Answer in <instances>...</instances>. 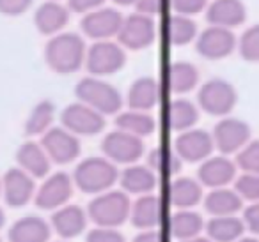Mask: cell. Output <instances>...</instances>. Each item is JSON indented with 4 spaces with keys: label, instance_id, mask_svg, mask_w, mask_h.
I'll list each match as a JSON object with an SVG mask.
<instances>
[{
    "label": "cell",
    "instance_id": "obj_1",
    "mask_svg": "<svg viewBox=\"0 0 259 242\" xmlns=\"http://www.w3.org/2000/svg\"><path fill=\"white\" fill-rule=\"evenodd\" d=\"M85 44L76 34H61L47 44L45 57L55 73L69 75L82 68L85 62Z\"/></svg>",
    "mask_w": 259,
    "mask_h": 242
},
{
    "label": "cell",
    "instance_id": "obj_2",
    "mask_svg": "<svg viewBox=\"0 0 259 242\" xmlns=\"http://www.w3.org/2000/svg\"><path fill=\"white\" fill-rule=\"evenodd\" d=\"M73 180L80 191L98 195L110 189L117 180V168L110 159L105 157H89L76 166Z\"/></svg>",
    "mask_w": 259,
    "mask_h": 242
},
{
    "label": "cell",
    "instance_id": "obj_3",
    "mask_svg": "<svg viewBox=\"0 0 259 242\" xmlns=\"http://www.w3.org/2000/svg\"><path fill=\"white\" fill-rule=\"evenodd\" d=\"M130 200L124 193L121 191H108L100 193V196L89 203V217L98 224V226L115 228L122 224L130 217Z\"/></svg>",
    "mask_w": 259,
    "mask_h": 242
},
{
    "label": "cell",
    "instance_id": "obj_4",
    "mask_svg": "<svg viewBox=\"0 0 259 242\" xmlns=\"http://www.w3.org/2000/svg\"><path fill=\"white\" fill-rule=\"evenodd\" d=\"M80 103L94 108L103 115H114L121 110V94L110 83L96 78H83L75 89Z\"/></svg>",
    "mask_w": 259,
    "mask_h": 242
},
{
    "label": "cell",
    "instance_id": "obj_5",
    "mask_svg": "<svg viewBox=\"0 0 259 242\" xmlns=\"http://www.w3.org/2000/svg\"><path fill=\"white\" fill-rule=\"evenodd\" d=\"M105 156L112 161V163H121L130 164L139 161L144 156V143L142 138L135 135H130L126 131H114L110 135L105 136L103 143H101Z\"/></svg>",
    "mask_w": 259,
    "mask_h": 242
},
{
    "label": "cell",
    "instance_id": "obj_6",
    "mask_svg": "<svg viewBox=\"0 0 259 242\" xmlns=\"http://www.w3.org/2000/svg\"><path fill=\"white\" fill-rule=\"evenodd\" d=\"M197 99L206 113L222 117L229 113L236 104V90L224 80H211L201 87Z\"/></svg>",
    "mask_w": 259,
    "mask_h": 242
},
{
    "label": "cell",
    "instance_id": "obj_7",
    "mask_svg": "<svg viewBox=\"0 0 259 242\" xmlns=\"http://www.w3.org/2000/svg\"><path fill=\"white\" fill-rule=\"evenodd\" d=\"M61 120L68 131L73 135H83V136H94L103 131L105 118L103 113L96 111L94 108L87 106L83 103H75L66 106L62 111Z\"/></svg>",
    "mask_w": 259,
    "mask_h": 242
},
{
    "label": "cell",
    "instance_id": "obj_8",
    "mask_svg": "<svg viewBox=\"0 0 259 242\" xmlns=\"http://www.w3.org/2000/svg\"><path fill=\"white\" fill-rule=\"evenodd\" d=\"M126 62L124 51L121 46L110 43V41H100L85 55V64L93 75L96 76H107L121 71Z\"/></svg>",
    "mask_w": 259,
    "mask_h": 242
},
{
    "label": "cell",
    "instance_id": "obj_9",
    "mask_svg": "<svg viewBox=\"0 0 259 242\" xmlns=\"http://www.w3.org/2000/svg\"><path fill=\"white\" fill-rule=\"evenodd\" d=\"M41 147L48 154L52 161L59 164H68L75 161L80 154V142L68 129L54 128L45 133L41 140Z\"/></svg>",
    "mask_w": 259,
    "mask_h": 242
},
{
    "label": "cell",
    "instance_id": "obj_10",
    "mask_svg": "<svg viewBox=\"0 0 259 242\" xmlns=\"http://www.w3.org/2000/svg\"><path fill=\"white\" fill-rule=\"evenodd\" d=\"M117 36L121 44H124L130 50L148 48L155 41V22L149 18V15L135 13V15L122 20Z\"/></svg>",
    "mask_w": 259,
    "mask_h": 242
},
{
    "label": "cell",
    "instance_id": "obj_11",
    "mask_svg": "<svg viewBox=\"0 0 259 242\" xmlns=\"http://www.w3.org/2000/svg\"><path fill=\"white\" fill-rule=\"evenodd\" d=\"M250 138V128L238 118H224L213 129V143L222 154H234Z\"/></svg>",
    "mask_w": 259,
    "mask_h": 242
},
{
    "label": "cell",
    "instance_id": "obj_12",
    "mask_svg": "<svg viewBox=\"0 0 259 242\" xmlns=\"http://www.w3.org/2000/svg\"><path fill=\"white\" fill-rule=\"evenodd\" d=\"M213 147H215L213 136L201 129L183 131L174 143V150L178 152V156L187 163H199L208 159L209 154L213 152Z\"/></svg>",
    "mask_w": 259,
    "mask_h": 242
},
{
    "label": "cell",
    "instance_id": "obj_13",
    "mask_svg": "<svg viewBox=\"0 0 259 242\" xmlns=\"http://www.w3.org/2000/svg\"><path fill=\"white\" fill-rule=\"evenodd\" d=\"M122 20L121 13L114 9H94L82 20V30L91 39L105 41L117 36Z\"/></svg>",
    "mask_w": 259,
    "mask_h": 242
},
{
    "label": "cell",
    "instance_id": "obj_14",
    "mask_svg": "<svg viewBox=\"0 0 259 242\" xmlns=\"http://www.w3.org/2000/svg\"><path fill=\"white\" fill-rule=\"evenodd\" d=\"M73 195V182L66 173H55L45 180L36 193V205L43 210H55L62 207Z\"/></svg>",
    "mask_w": 259,
    "mask_h": 242
},
{
    "label": "cell",
    "instance_id": "obj_15",
    "mask_svg": "<svg viewBox=\"0 0 259 242\" xmlns=\"http://www.w3.org/2000/svg\"><path fill=\"white\" fill-rule=\"evenodd\" d=\"M236 46V39L229 32V29L224 27H209L201 34L197 41V51L204 58L219 60L231 53Z\"/></svg>",
    "mask_w": 259,
    "mask_h": 242
},
{
    "label": "cell",
    "instance_id": "obj_16",
    "mask_svg": "<svg viewBox=\"0 0 259 242\" xmlns=\"http://www.w3.org/2000/svg\"><path fill=\"white\" fill-rule=\"evenodd\" d=\"M163 216H165L163 200L151 193L142 195L130 210V219L135 228H141V230H153L160 226L163 223Z\"/></svg>",
    "mask_w": 259,
    "mask_h": 242
},
{
    "label": "cell",
    "instance_id": "obj_17",
    "mask_svg": "<svg viewBox=\"0 0 259 242\" xmlns=\"http://www.w3.org/2000/svg\"><path fill=\"white\" fill-rule=\"evenodd\" d=\"M4 196L11 207H23L34 196V180L22 168H11L4 177Z\"/></svg>",
    "mask_w": 259,
    "mask_h": 242
},
{
    "label": "cell",
    "instance_id": "obj_18",
    "mask_svg": "<svg viewBox=\"0 0 259 242\" xmlns=\"http://www.w3.org/2000/svg\"><path fill=\"white\" fill-rule=\"evenodd\" d=\"M52 226L62 238H75L85 230L87 214L78 205L59 207L52 216Z\"/></svg>",
    "mask_w": 259,
    "mask_h": 242
},
{
    "label": "cell",
    "instance_id": "obj_19",
    "mask_svg": "<svg viewBox=\"0 0 259 242\" xmlns=\"http://www.w3.org/2000/svg\"><path fill=\"white\" fill-rule=\"evenodd\" d=\"M236 173V166L233 161H229L224 156L209 157L199 168V180L201 184L208 186V188H224L234 178Z\"/></svg>",
    "mask_w": 259,
    "mask_h": 242
},
{
    "label": "cell",
    "instance_id": "obj_20",
    "mask_svg": "<svg viewBox=\"0 0 259 242\" xmlns=\"http://www.w3.org/2000/svg\"><path fill=\"white\" fill-rule=\"evenodd\" d=\"M208 22L215 27H238L245 22V6L240 0H215L208 8Z\"/></svg>",
    "mask_w": 259,
    "mask_h": 242
},
{
    "label": "cell",
    "instance_id": "obj_21",
    "mask_svg": "<svg viewBox=\"0 0 259 242\" xmlns=\"http://www.w3.org/2000/svg\"><path fill=\"white\" fill-rule=\"evenodd\" d=\"M16 161L30 177L41 178L50 171V157L39 143L27 142L16 152Z\"/></svg>",
    "mask_w": 259,
    "mask_h": 242
},
{
    "label": "cell",
    "instance_id": "obj_22",
    "mask_svg": "<svg viewBox=\"0 0 259 242\" xmlns=\"http://www.w3.org/2000/svg\"><path fill=\"white\" fill-rule=\"evenodd\" d=\"M160 101V85L153 78H139L134 85L130 87L128 103L130 110H139V111H148L156 106Z\"/></svg>",
    "mask_w": 259,
    "mask_h": 242
},
{
    "label": "cell",
    "instance_id": "obj_23",
    "mask_svg": "<svg viewBox=\"0 0 259 242\" xmlns=\"http://www.w3.org/2000/svg\"><path fill=\"white\" fill-rule=\"evenodd\" d=\"M48 238L50 226L36 216L22 217L9 230V242H48Z\"/></svg>",
    "mask_w": 259,
    "mask_h": 242
},
{
    "label": "cell",
    "instance_id": "obj_24",
    "mask_svg": "<svg viewBox=\"0 0 259 242\" xmlns=\"http://www.w3.org/2000/svg\"><path fill=\"white\" fill-rule=\"evenodd\" d=\"M202 198L201 184L194 178H176L169 184L167 189V200L170 205L178 209H192Z\"/></svg>",
    "mask_w": 259,
    "mask_h": 242
},
{
    "label": "cell",
    "instance_id": "obj_25",
    "mask_svg": "<svg viewBox=\"0 0 259 242\" xmlns=\"http://www.w3.org/2000/svg\"><path fill=\"white\" fill-rule=\"evenodd\" d=\"M121 186L132 195H148L156 188V173L149 166H128L121 173Z\"/></svg>",
    "mask_w": 259,
    "mask_h": 242
},
{
    "label": "cell",
    "instance_id": "obj_26",
    "mask_svg": "<svg viewBox=\"0 0 259 242\" xmlns=\"http://www.w3.org/2000/svg\"><path fill=\"white\" fill-rule=\"evenodd\" d=\"M69 20V13L64 6L57 2H47L36 13V27L41 34H57L61 29H64Z\"/></svg>",
    "mask_w": 259,
    "mask_h": 242
},
{
    "label": "cell",
    "instance_id": "obj_27",
    "mask_svg": "<svg viewBox=\"0 0 259 242\" xmlns=\"http://www.w3.org/2000/svg\"><path fill=\"white\" fill-rule=\"evenodd\" d=\"M202 217L197 212L188 209H180L176 214H172V217L167 223L170 237L178 238V240H185V238L195 237L201 233L202 230Z\"/></svg>",
    "mask_w": 259,
    "mask_h": 242
},
{
    "label": "cell",
    "instance_id": "obj_28",
    "mask_svg": "<svg viewBox=\"0 0 259 242\" xmlns=\"http://www.w3.org/2000/svg\"><path fill=\"white\" fill-rule=\"evenodd\" d=\"M204 207L211 216H234L241 209V196L231 189L217 188L206 196Z\"/></svg>",
    "mask_w": 259,
    "mask_h": 242
},
{
    "label": "cell",
    "instance_id": "obj_29",
    "mask_svg": "<svg viewBox=\"0 0 259 242\" xmlns=\"http://www.w3.org/2000/svg\"><path fill=\"white\" fill-rule=\"evenodd\" d=\"M199 118V111L190 101L187 99H176L167 106L165 110V120L170 129L174 131H188L195 126Z\"/></svg>",
    "mask_w": 259,
    "mask_h": 242
},
{
    "label": "cell",
    "instance_id": "obj_30",
    "mask_svg": "<svg viewBox=\"0 0 259 242\" xmlns=\"http://www.w3.org/2000/svg\"><path fill=\"white\" fill-rule=\"evenodd\" d=\"M206 231L213 242H233L243 235L245 224L234 216H213L206 224Z\"/></svg>",
    "mask_w": 259,
    "mask_h": 242
},
{
    "label": "cell",
    "instance_id": "obj_31",
    "mask_svg": "<svg viewBox=\"0 0 259 242\" xmlns=\"http://www.w3.org/2000/svg\"><path fill=\"white\" fill-rule=\"evenodd\" d=\"M167 87L174 94H185L190 92L199 82V73L188 62H176L167 69Z\"/></svg>",
    "mask_w": 259,
    "mask_h": 242
},
{
    "label": "cell",
    "instance_id": "obj_32",
    "mask_svg": "<svg viewBox=\"0 0 259 242\" xmlns=\"http://www.w3.org/2000/svg\"><path fill=\"white\" fill-rule=\"evenodd\" d=\"M115 122H117V128L121 129V131L135 135V136H139V138L153 135V131H155V128H156L155 118L146 113V111H139V110L124 111V113L119 115Z\"/></svg>",
    "mask_w": 259,
    "mask_h": 242
},
{
    "label": "cell",
    "instance_id": "obj_33",
    "mask_svg": "<svg viewBox=\"0 0 259 242\" xmlns=\"http://www.w3.org/2000/svg\"><path fill=\"white\" fill-rule=\"evenodd\" d=\"M181 163L183 159L178 156L176 150L169 149V147L153 149L148 156V166L155 173L163 175V177H174L181 170Z\"/></svg>",
    "mask_w": 259,
    "mask_h": 242
},
{
    "label": "cell",
    "instance_id": "obj_34",
    "mask_svg": "<svg viewBox=\"0 0 259 242\" xmlns=\"http://www.w3.org/2000/svg\"><path fill=\"white\" fill-rule=\"evenodd\" d=\"M197 34V27L188 16L185 15H174L169 18L165 25V36L169 43L181 46V44L190 43Z\"/></svg>",
    "mask_w": 259,
    "mask_h": 242
},
{
    "label": "cell",
    "instance_id": "obj_35",
    "mask_svg": "<svg viewBox=\"0 0 259 242\" xmlns=\"http://www.w3.org/2000/svg\"><path fill=\"white\" fill-rule=\"evenodd\" d=\"M55 117V106L50 101H41L36 104L32 113L29 115L25 122V133L27 135H43L48 131L50 124Z\"/></svg>",
    "mask_w": 259,
    "mask_h": 242
},
{
    "label": "cell",
    "instance_id": "obj_36",
    "mask_svg": "<svg viewBox=\"0 0 259 242\" xmlns=\"http://www.w3.org/2000/svg\"><path fill=\"white\" fill-rule=\"evenodd\" d=\"M236 164L245 173L259 175V142L247 143L243 149L238 150Z\"/></svg>",
    "mask_w": 259,
    "mask_h": 242
},
{
    "label": "cell",
    "instance_id": "obj_37",
    "mask_svg": "<svg viewBox=\"0 0 259 242\" xmlns=\"http://www.w3.org/2000/svg\"><path fill=\"white\" fill-rule=\"evenodd\" d=\"M240 53L245 60L259 62V25L248 29L240 41Z\"/></svg>",
    "mask_w": 259,
    "mask_h": 242
},
{
    "label": "cell",
    "instance_id": "obj_38",
    "mask_svg": "<svg viewBox=\"0 0 259 242\" xmlns=\"http://www.w3.org/2000/svg\"><path fill=\"white\" fill-rule=\"evenodd\" d=\"M234 191L241 196V200L248 202H259V175L245 173L236 180V189Z\"/></svg>",
    "mask_w": 259,
    "mask_h": 242
},
{
    "label": "cell",
    "instance_id": "obj_39",
    "mask_svg": "<svg viewBox=\"0 0 259 242\" xmlns=\"http://www.w3.org/2000/svg\"><path fill=\"white\" fill-rule=\"evenodd\" d=\"M87 242H124V237L115 228L98 226L87 233Z\"/></svg>",
    "mask_w": 259,
    "mask_h": 242
},
{
    "label": "cell",
    "instance_id": "obj_40",
    "mask_svg": "<svg viewBox=\"0 0 259 242\" xmlns=\"http://www.w3.org/2000/svg\"><path fill=\"white\" fill-rule=\"evenodd\" d=\"M208 0H172V8L178 15H195V13L202 11Z\"/></svg>",
    "mask_w": 259,
    "mask_h": 242
},
{
    "label": "cell",
    "instance_id": "obj_41",
    "mask_svg": "<svg viewBox=\"0 0 259 242\" xmlns=\"http://www.w3.org/2000/svg\"><path fill=\"white\" fill-rule=\"evenodd\" d=\"M32 0H0V13L9 16H18L29 9Z\"/></svg>",
    "mask_w": 259,
    "mask_h": 242
},
{
    "label": "cell",
    "instance_id": "obj_42",
    "mask_svg": "<svg viewBox=\"0 0 259 242\" xmlns=\"http://www.w3.org/2000/svg\"><path fill=\"white\" fill-rule=\"evenodd\" d=\"M243 224H245V228H248V230L252 231V233L259 235V202H255L254 205L245 209Z\"/></svg>",
    "mask_w": 259,
    "mask_h": 242
},
{
    "label": "cell",
    "instance_id": "obj_43",
    "mask_svg": "<svg viewBox=\"0 0 259 242\" xmlns=\"http://www.w3.org/2000/svg\"><path fill=\"white\" fill-rule=\"evenodd\" d=\"M163 4H165V0H137V2H135L137 11L142 13V15H156V13H162Z\"/></svg>",
    "mask_w": 259,
    "mask_h": 242
},
{
    "label": "cell",
    "instance_id": "obj_44",
    "mask_svg": "<svg viewBox=\"0 0 259 242\" xmlns=\"http://www.w3.org/2000/svg\"><path fill=\"white\" fill-rule=\"evenodd\" d=\"M105 0H69V8L75 13H91L98 9Z\"/></svg>",
    "mask_w": 259,
    "mask_h": 242
},
{
    "label": "cell",
    "instance_id": "obj_45",
    "mask_svg": "<svg viewBox=\"0 0 259 242\" xmlns=\"http://www.w3.org/2000/svg\"><path fill=\"white\" fill-rule=\"evenodd\" d=\"M134 242H167V237L165 233L153 228V230H142V233H139Z\"/></svg>",
    "mask_w": 259,
    "mask_h": 242
},
{
    "label": "cell",
    "instance_id": "obj_46",
    "mask_svg": "<svg viewBox=\"0 0 259 242\" xmlns=\"http://www.w3.org/2000/svg\"><path fill=\"white\" fill-rule=\"evenodd\" d=\"M180 242H213V240L209 237H199V235H195V237L185 238V240H180Z\"/></svg>",
    "mask_w": 259,
    "mask_h": 242
},
{
    "label": "cell",
    "instance_id": "obj_47",
    "mask_svg": "<svg viewBox=\"0 0 259 242\" xmlns=\"http://www.w3.org/2000/svg\"><path fill=\"white\" fill-rule=\"evenodd\" d=\"M233 242H259V240L254 237H238L236 240H233Z\"/></svg>",
    "mask_w": 259,
    "mask_h": 242
},
{
    "label": "cell",
    "instance_id": "obj_48",
    "mask_svg": "<svg viewBox=\"0 0 259 242\" xmlns=\"http://www.w3.org/2000/svg\"><path fill=\"white\" fill-rule=\"evenodd\" d=\"M115 4H119V6H130V4H135L137 0H114Z\"/></svg>",
    "mask_w": 259,
    "mask_h": 242
},
{
    "label": "cell",
    "instance_id": "obj_49",
    "mask_svg": "<svg viewBox=\"0 0 259 242\" xmlns=\"http://www.w3.org/2000/svg\"><path fill=\"white\" fill-rule=\"evenodd\" d=\"M4 226V212H2V210H0V228Z\"/></svg>",
    "mask_w": 259,
    "mask_h": 242
}]
</instances>
